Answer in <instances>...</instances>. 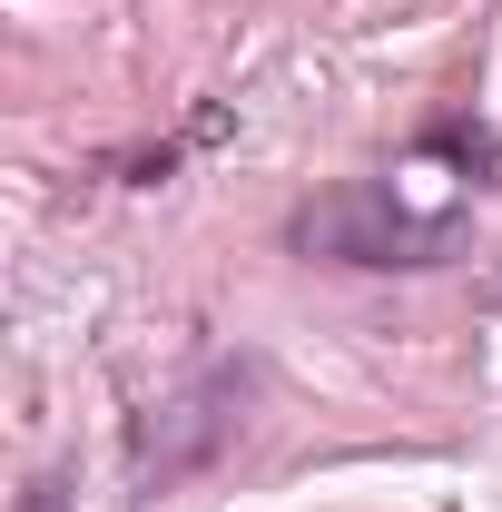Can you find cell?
Segmentation results:
<instances>
[{
  "instance_id": "obj_2",
  "label": "cell",
  "mask_w": 502,
  "mask_h": 512,
  "mask_svg": "<svg viewBox=\"0 0 502 512\" xmlns=\"http://www.w3.org/2000/svg\"><path fill=\"white\" fill-rule=\"evenodd\" d=\"M247 394H256V365H207L188 394L148 404V424H138V483L158 493V483H178L197 463H217V444L247 424Z\"/></svg>"
},
{
  "instance_id": "obj_3",
  "label": "cell",
  "mask_w": 502,
  "mask_h": 512,
  "mask_svg": "<svg viewBox=\"0 0 502 512\" xmlns=\"http://www.w3.org/2000/svg\"><path fill=\"white\" fill-rule=\"evenodd\" d=\"M20 512H69V473H30L20 483Z\"/></svg>"
},
{
  "instance_id": "obj_1",
  "label": "cell",
  "mask_w": 502,
  "mask_h": 512,
  "mask_svg": "<svg viewBox=\"0 0 502 512\" xmlns=\"http://www.w3.org/2000/svg\"><path fill=\"white\" fill-rule=\"evenodd\" d=\"M286 247L315 256V266H443V256L463 247V217L453 207L443 217H414L384 178H345V188L306 197L286 217Z\"/></svg>"
}]
</instances>
